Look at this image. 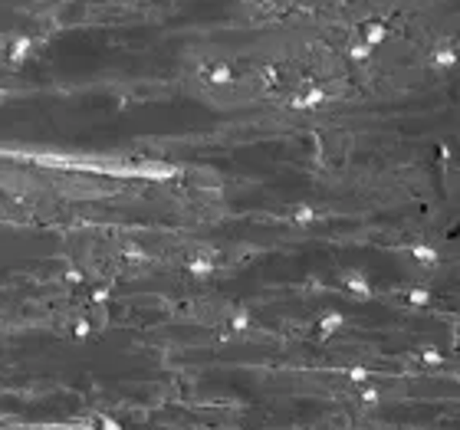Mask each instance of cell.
<instances>
[{
    "mask_svg": "<svg viewBox=\"0 0 460 430\" xmlns=\"http://www.w3.org/2000/svg\"><path fill=\"white\" fill-rule=\"evenodd\" d=\"M362 33H365V43H368V46H378L381 39H385V26H381V23H375V20L362 26Z\"/></svg>",
    "mask_w": 460,
    "mask_h": 430,
    "instance_id": "cell-1",
    "label": "cell"
}]
</instances>
